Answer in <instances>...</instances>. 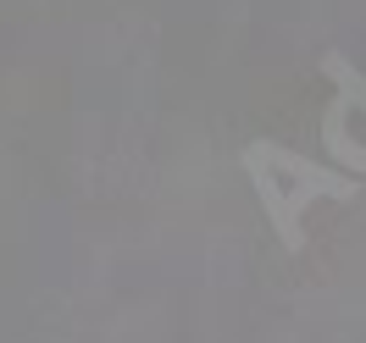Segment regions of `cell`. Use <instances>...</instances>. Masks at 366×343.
I'll use <instances>...</instances> for the list:
<instances>
[{
	"label": "cell",
	"instance_id": "2",
	"mask_svg": "<svg viewBox=\"0 0 366 343\" xmlns=\"http://www.w3.org/2000/svg\"><path fill=\"white\" fill-rule=\"evenodd\" d=\"M322 72L333 78V89H339V100H344V106L366 116V78L355 72V61H350L344 50H327V56H322Z\"/></svg>",
	"mask_w": 366,
	"mask_h": 343
},
{
	"label": "cell",
	"instance_id": "1",
	"mask_svg": "<svg viewBox=\"0 0 366 343\" xmlns=\"http://www.w3.org/2000/svg\"><path fill=\"white\" fill-rule=\"evenodd\" d=\"M244 178H250L255 200L267 210V222H272L277 244L289 255L305 250V210L317 205V200H355V178H344L333 166H317V160L295 155L289 144H272V138H261V144H244Z\"/></svg>",
	"mask_w": 366,
	"mask_h": 343
}]
</instances>
